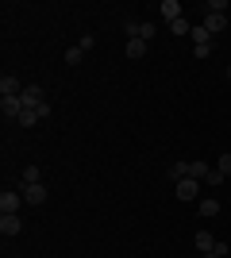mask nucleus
<instances>
[{"mask_svg":"<svg viewBox=\"0 0 231 258\" xmlns=\"http://www.w3.org/2000/svg\"><path fill=\"white\" fill-rule=\"evenodd\" d=\"M189 39H193V46H212V35H208V27H204V23H197V27L189 31Z\"/></svg>","mask_w":231,"mask_h":258,"instance_id":"9b49d317","label":"nucleus"},{"mask_svg":"<svg viewBox=\"0 0 231 258\" xmlns=\"http://www.w3.org/2000/svg\"><path fill=\"white\" fill-rule=\"evenodd\" d=\"M189 31H193V23H189L185 16H181L177 23H170V35H189Z\"/></svg>","mask_w":231,"mask_h":258,"instance_id":"a211bd4d","label":"nucleus"},{"mask_svg":"<svg viewBox=\"0 0 231 258\" xmlns=\"http://www.w3.org/2000/svg\"><path fill=\"white\" fill-rule=\"evenodd\" d=\"M23 185H43V170H39V166H27L23 177H20V189H23Z\"/></svg>","mask_w":231,"mask_h":258,"instance_id":"4468645a","label":"nucleus"},{"mask_svg":"<svg viewBox=\"0 0 231 258\" xmlns=\"http://www.w3.org/2000/svg\"><path fill=\"white\" fill-rule=\"evenodd\" d=\"M77 46H81V50H93V46H97V39H93V35H81V39H77Z\"/></svg>","mask_w":231,"mask_h":258,"instance_id":"5701e85b","label":"nucleus"},{"mask_svg":"<svg viewBox=\"0 0 231 258\" xmlns=\"http://www.w3.org/2000/svg\"><path fill=\"white\" fill-rule=\"evenodd\" d=\"M20 231H23L20 212H16V216H0V235H4V239H16Z\"/></svg>","mask_w":231,"mask_h":258,"instance_id":"7ed1b4c3","label":"nucleus"},{"mask_svg":"<svg viewBox=\"0 0 231 258\" xmlns=\"http://www.w3.org/2000/svg\"><path fill=\"white\" fill-rule=\"evenodd\" d=\"M162 20L166 23H177V20H181V4H177V0H162Z\"/></svg>","mask_w":231,"mask_h":258,"instance_id":"9d476101","label":"nucleus"},{"mask_svg":"<svg viewBox=\"0 0 231 258\" xmlns=\"http://www.w3.org/2000/svg\"><path fill=\"white\" fill-rule=\"evenodd\" d=\"M204 258H227V243H223V239H216V247H212Z\"/></svg>","mask_w":231,"mask_h":258,"instance_id":"412c9836","label":"nucleus"},{"mask_svg":"<svg viewBox=\"0 0 231 258\" xmlns=\"http://www.w3.org/2000/svg\"><path fill=\"white\" fill-rule=\"evenodd\" d=\"M23 85H20V77L16 74H0V97H20Z\"/></svg>","mask_w":231,"mask_h":258,"instance_id":"39448f33","label":"nucleus"},{"mask_svg":"<svg viewBox=\"0 0 231 258\" xmlns=\"http://www.w3.org/2000/svg\"><path fill=\"white\" fill-rule=\"evenodd\" d=\"M220 181H223V173H220V170H212L208 177H204V185H220Z\"/></svg>","mask_w":231,"mask_h":258,"instance_id":"393cba45","label":"nucleus"},{"mask_svg":"<svg viewBox=\"0 0 231 258\" xmlns=\"http://www.w3.org/2000/svg\"><path fill=\"white\" fill-rule=\"evenodd\" d=\"M216 170H220L223 177H231V154H220V162H216Z\"/></svg>","mask_w":231,"mask_h":258,"instance_id":"4be33fe9","label":"nucleus"},{"mask_svg":"<svg viewBox=\"0 0 231 258\" xmlns=\"http://www.w3.org/2000/svg\"><path fill=\"white\" fill-rule=\"evenodd\" d=\"M174 197H177V201H193V197H200V181H197V177H181V181L174 185Z\"/></svg>","mask_w":231,"mask_h":258,"instance_id":"f257e3e1","label":"nucleus"},{"mask_svg":"<svg viewBox=\"0 0 231 258\" xmlns=\"http://www.w3.org/2000/svg\"><path fill=\"white\" fill-rule=\"evenodd\" d=\"M123 54H127V58H131V62H135V58H143V54H146V43H143V39H127V46H123Z\"/></svg>","mask_w":231,"mask_h":258,"instance_id":"2eb2a0df","label":"nucleus"},{"mask_svg":"<svg viewBox=\"0 0 231 258\" xmlns=\"http://www.w3.org/2000/svg\"><path fill=\"white\" fill-rule=\"evenodd\" d=\"M20 193H23V201H27V205H35V208H39V205L46 201V185H23Z\"/></svg>","mask_w":231,"mask_h":258,"instance_id":"423d86ee","label":"nucleus"},{"mask_svg":"<svg viewBox=\"0 0 231 258\" xmlns=\"http://www.w3.org/2000/svg\"><path fill=\"white\" fill-rule=\"evenodd\" d=\"M223 77H227V81H231V66H227V70H223Z\"/></svg>","mask_w":231,"mask_h":258,"instance_id":"a878e982","label":"nucleus"},{"mask_svg":"<svg viewBox=\"0 0 231 258\" xmlns=\"http://www.w3.org/2000/svg\"><path fill=\"white\" fill-rule=\"evenodd\" d=\"M193 247H197V250H200V258H204V254H208L212 247H216V239H212V231H204V227H200L197 235H193Z\"/></svg>","mask_w":231,"mask_h":258,"instance_id":"6e6552de","label":"nucleus"},{"mask_svg":"<svg viewBox=\"0 0 231 258\" xmlns=\"http://www.w3.org/2000/svg\"><path fill=\"white\" fill-rule=\"evenodd\" d=\"M154 35H158V27H154V23H150V20H146V23H143V27H139V39H143V43H150Z\"/></svg>","mask_w":231,"mask_h":258,"instance_id":"aec40b11","label":"nucleus"},{"mask_svg":"<svg viewBox=\"0 0 231 258\" xmlns=\"http://www.w3.org/2000/svg\"><path fill=\"white\" fill-rule=\"evenodd\" d=\"M20 100H23V108H39V104H43V89H39V85H23Z\"/></svg>","mask_w":231,"mask_h":258,"instance_id":"0eeeda50","label":"nucleus"},{"mask_svg":"<svg viewBox=\"0 0 231 258\" xmlns=\"http://www.w3.org/2000/svg\"><path fill=\"white\" fill-rule=\"evenodd\" d=\"M197 212L204 216V220H212V216H220V201H216V197H204V201L197 205Z\"/></svg>","mask_w":231,"mask_h":258,"instance_id":"f8f14e48","label":"nucleus"},{"mask_svg":"<svg viewBox=\"0 0 231 258\" xmlns=\"http://www.w3.org/2000/svg\"><path fill=\"white\" fill-rule=\"evenodd\" d=\"M204 27H208V35H220L223 27H227V16H220V12H208V16H204Z\"/></svg>","mask_w":231,"mask_h":258,"instance_id":"1a4fd4ad","label":"nucleus"},{"mask_svg":"<svg viewBox=\"0 0 231 258\" xmlns=\"http://www.w3.org/2000/svg\"><path fill=\"white\" fill-rule=\"evenodd\" d=\"M16 123H20V127H35V123H39V112H35V108H23V116L16 119Z\"/></svg>","mask_w":231,"mask_h":258,"instance_id":"f3484780","label":"nucleus"},{"mask_svg":"<svg viewBox=\"0 0 231 258\" xmlns=\"http://www.w3.org/2000/svg\"><path fill=\"white\" fill-rule=\"evenodd\" d=\"M20 205H23V193H0V216H16L20 212Z\"/></svg>","mask_w":231,"mask_h":258,"instance_id":"f03ea898","label":"nucleus"},{"mask_svg":"<svg viewBox=\"0 0 231 258\" xmlns=\"http://www.w3.org/2000/svg\"><path fill=\"white\" fill-rule=\"evenodd\" d=\"M208 12H220V16H227V4H223V0H208Z\"/></svg>","mask_w":231,"mask_h":258,"instance_id":"b1692460","label":"nucleus"},{"mask_svg":"<svg viewBox=\"0 0 231 258\" xmlns=\"http://www.w3.org/2000/svg\"><path fill=\"white\" fill-rule=\"evenodd\" d=\"M181 177H189V162H174V166H170V170H166V181H181Z\"/></svg>","mask_w":231,"mask_h":258,"instance_id":"ddd939ff","label":"nucleus"},{"mask_svg":"<svg viewBox=\"0 0 231 258\" xmlns=\"http://www.w3.org/2000/svg\"><path fill=\"white\" fill-rule=\"evenodd\" d=\"M81 58H85L81 46H69V50H66V66H81Z\"/></svg>","mask_w":231,"mask_h":258,"instance_id":"6ab92c4d","label":"nucleus"},{"mask_svg":"<svg viewBox=\"0 0 231 258\" xmlns=\"http://www.w3.org/2000/svg\"><path fill=\"white\" fill-rule=\"evenodd\" d=\"M0 112H4V119H20L23 116V100L20 97H0Z\"/></svg>","mask_w":231,"mask_h":258,"instance_id":"20e7f679","label":"nucleus"},{"mask_svg":"<svg viewBox=\"0 0 231 258\" xmlns=\"http://www.w3.org/2000/svg\"><path fill=\"white\" fill-rule=\"evenodd\" d=\"M208 173H212L208 162H189V177H197L200 185H204V177H208Z\"/></svg>","mask_w":231,"mask_h":258,"instance_id":"dca6fc26","label":"nucleus"}]
</instances>
